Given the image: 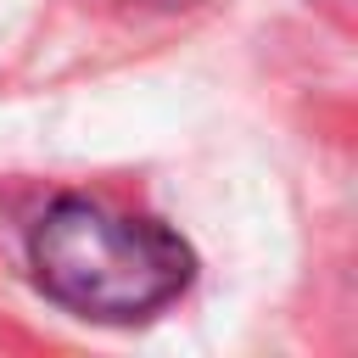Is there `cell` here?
Masks as SVG:
<instances>
[{
    "label": "cell",
    "instance_id": "6da1fadb",
    "mask_svg": "<svg viewBox=\"0 0 358 358\" xmlns=\"http://www.w3.org/2000/svg\"><path fill=\"white\" fill-rule=\"evenodd\" d=\"M28 263L50 302L106 324L168 308L196 274L190 246L168 224L145 213H112L90 196H62L45 207L28 235Z\"/></svg>",
    "mask_w": 358,
    "mask_h": 358
},
{
    "label": "cell",
    "instance_id": "7a4b0ae2",
    "mask_svg": "<svg viewBox=\"0 0 358 358\" xmlns=\"http://www.w3.org/2000/svg\"><path fill=\"white\" fill-rule=\"evenodd\" d=\"M145 6H185V0H145Z\"/></svg>",
    "mask_w": 358,
    "mask_h": 358
}]
</instances>
